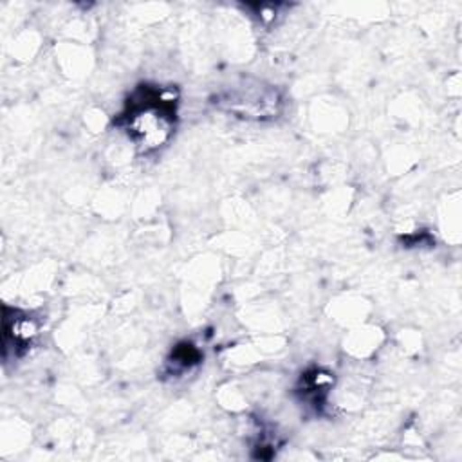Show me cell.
Listing matches in <instances>:
<instances>
[{
	"label": "cell",
	"mask_w": 462,
	"mask_h": 462,
	"mask_svg": "<svg viewBox=\"0 0 462 462\" xmlns=\"http://www.w3.org/2000/svg\"><path fill=\"white\" fill-rule=\"evenodd\" d=\"M171 103L173 99H164L161 96L146 97V101L143 97L141 103H132L126 128L141 150L150 152L168 141L173 130V116L170 108Z\"/></svg>",
	"instance_id": "1"
},
{
	"label": "cell",
	"mask_w": 462,
	"mask_h": 462,
	"mask_svg": "<svg viewBox=\"0 0 462 462\" xmlns=\"http://www.w3.org/2000/svg\"><path fill=\"white\" fill-rule=\"evenodd\" d=\"M226 110L244 119H271L282 108V97L276 88L263 83L242 81L226 90L218 101Z\"/></svg>",
	"instance_id": "2"
}]
</instances>
